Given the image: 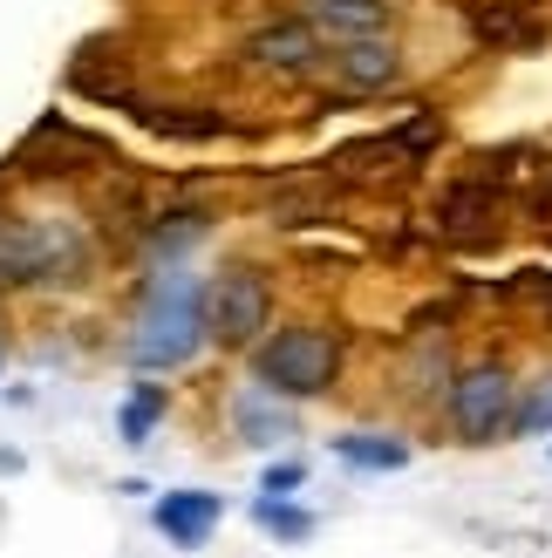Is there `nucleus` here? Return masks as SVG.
<instances>
[{
    "label": "nucleus",
    "instance_id": "nucleus-1",
    "mask_svg": "<svg viewBox=\"0 0 552 558\" xmlns=\"http://www.w3.org/2000/svg\"><path fill=\"white\" fill-rule=\"evenodd\" d=\"M212 348L205 333V279L191 266H157L136 279V314H130V341L123 361L136 375H157V368H191Z\"/></svg>",
    "mask_w": 552,
    "mask_h": 558
},
{
    "label": "nucleus",
    "instance_id": "nucleus-2",
    "mask_svg": "<svg viewBox=\"0 0 552 558\" xmlns=\"http://www.w3.org/2000/svg\"><path fill=\"white\" fill-rule=\"evenodd\" d=\"M96 266V232L75 211H0V287H69Z\"/></svg>",
    "mask_w": 552,
    "mask_h": 558
},
{
    "label": "nucleus",
    "instance_id": "nucleus-3",
    "mask_svg": "<svg viewBox=\"0 0 552 558\" xmlns=\"http://www.w3.org/2000/svg\"><path fill=\"white\" fill-rule=\"evenodd\" d=\"M341 361H348V341L335 327L287 320V327H266L253 341V381L280 402H321L341 381Z\"/></svg>",
    "mask_w": 552,
    "mask_h": 558
},
{
    "label": "nucleus",
    "instance_id": "nucleus-4",
    "mask_svg": "<svg viewBox=\"0 0 552 558\" xmlns=\"http://www.w3.org/2000/svg\"><path fill=\"white\" fill-rule=\"evenodd\" d=\"M512 409H518V375L499 354L464 361L451 375V388H444V423H451V442H464V450L505 442L512 436Z\"/></svg>",
    "mask_w": 552,
    "mask_h": 558
},
{
    "label": "nucleus",
    "instance_id": "nucleus-5",
    "mask_svg": "<svg viewBox=\"0 0 552 558\" xmlns=\"http://www.w3.org/2000/svg\"><path fill=\"white\" fill-rule=\"evenodd\" d=\"M273 327V279L260 266H226L205 279V333L212 348H253Z\"/></svg>",
    "mask_w": 552,
    "mask_h": 558
},
{
    "label": "nucleus",
    "instance_id": "nucleus-6",
    "mask_svg": "<svg viewBox=\"0 0 552 558\" xmlns=\"http://www.w3.org/2000/svg\"><path fill=\"white\" fill-rule=\"evenodd\" d=\"M430 218H436V239L457 245V253H491L505 239V191H499V178L464 171L457 184H444Z\"/></svg>",
    "mask_w": 552,
    "mask_h": 558
},
{
    "label": "nucleus",
    "instance_id": "nucleus-7",
    "mask_svg": "<svg viewBox=\"0 0 552 558\" xmlns=\"http://www.w3.org/2000/svg\"><path fill=\"white\" fill-rule=\"evenodd\" d=\"M245 62L266 69V75H287V82H308L327 62V41L300 14H280V21H266V27L245 35Z\"/></svg>",
    "mask_w": 552,
    "mask_h": 558
},
{
    "label": "nucleus",
    "instance_id": "nucleus-8",
    "mask_svg": "<svg viewBox=\"0 0 552 558\" xmlns=\"http://www.w3.org/2000/svg\"><path fill=\"white\" fill-rule=\"evenodd\" d=\"M327 75H335L341 96H382L403 82V48L389 35H369V41H335L327 48Z\"/></svg>",
    "mask_w": 552,
    "mask_h": 558
},
{
    "label": "nucleus",
    "instance_id": "nucleus-9",
    "mask_svg": "<svg viewBox=\"0 0 552 558\" xmlns=\"http://www.w3.org/2000/svg\"><path fill=\"white\" fill-rule=\"evenodd\" d=\"M403 14V0H300V21L335 48V41H369V35H389Z\"/></svg>",
    "mask_w": 552,
    "mask_h": 558
},
{
    "label": "nucleus",
    "instance_id": "nucleus-10",
    "mask_svg": "<svg viewBox=\"0 0 552 558\" xmlns=\"http://www.w3.org/2000/svg\"><path fill=\"white\" fill-rule=\"evenodd\" d=\"M151 524L171 545L205 551L218 538V524H226V497H218V490H164L157 505H151Z\"/></svg>",
    "mask_w": 552,
    "mask_h": 558
},
{
    "label": "nucleus",
    "instance_id": "nucleus-11",
    "mask_svg": "<svg viewBox=\"0 0 552 558\" xmlns=\"http://www.w3.org/2000/svg\"><path fill=\"white\" fill-rule=\"evenodd\" d=\"M123 102V117H136L151 136H164V144H212V136H226L232 123L218 117V109H205V102H144V96H117Z\"/></svg>",
    "mask_w": 552,
    "mask_h": 558
},
{
    "label": "nucleus",
    "instance_id": "nucleus-12",
    "mask_svg": "<svg viewBox=\"0 0 552 558\" xmlns=\"http://www.w3.org/2000/svg\"><path fill=\"white\" fill-rule=\"evenodd\" d=\"M471 35L484 48H539L545 21L532 0H471Z\"/></svg>",
    "mask_w": 552,
    "mask_h": 558
},
{
    "label": "nucleus",
    "instance_id": "nucleus-13",
    "mask_svg": "<svg viewBox=\"0 0 552 558\" xmlns=\"http://www.w3.org/2000/svg\"><path fill=\"white\" fill-rule=\"evenodd\" d=\"M232 429H239V442H253V450H273V442L293 436V402L266 396L253 381V388H239V402H232Z\"/></svg>",
    "mask_w": 552,
    "mask_h": 558
},
{
    "label": "nucleus",
    "instance_id": "nucleus-14",
    "mask_svg": "<svg viewBox=\"0 0 552 558\" xmlns=\"http://www.w3.org/2000/svg\"><path fill=\"white\" fill-rule=\"evenodd\" d=\"M327 450H335L348 470H409V457H417L403 436H382V429H341Z\"/></svg>",
    "mask_w": 552,
    "mask_h": 558
},
{
    "label": "nucleus",
    "instance_id": "nucleus-15",
    "mask_svg": "<svg viewBox=\"0 0 552 558\" xmlns=\"http://www.w3.org/2000/svg\"><path fill=\"white\" fill-rule=\"evenodd\" d=\"M164 409H171V396H164L157 381H130V396H123V409H117L123 442H151L157 423H164Z\"/></svg>",
    "mask_w": 552,
    "mask_h": 558
},
{
    "label": "nucleus",
    "instance_id": "nucleus-16",
    "mask_svg": "<svg viewBox=\"0 0 552 558\" xmlns=\"http://www.w3.org/2000/svg\"><path fill=\"white\" fill-rule=\"evenodd\" d=\"M253 524H260L266 538H280V545L314 538V511L293 505V497H260V505H253Z\"/></svg>",
    "mask_w": 552,
    "mask_h": 558
},
{
    "label": "nucleus",
    "instance_id": "nucleus-17",
    "mask_svg": "<svg viewBox=\"0 0 552 558\" xmlns=\"http://www.w3.org/2000/svg\"><path fill=\"white\" fill-rule=\"evenodd\" d=\"M512 436H552V368L518 381V409H512Z\"/></svg>",
    "mask_w": 552,
    "mask_h": 558
},
{
    "label": "nucleus",
    "instance_id": "nucleus-18",
    "mask_svg": "<svg viewBox=\"0 0 552 558\" xmlns=\"http://www.w3.org/2000/svg\"><path fill=\"white\" fill-rule=\"evenodd\" d=\"M300 484H308V463H300V457H280V463H266L260 497H293Z\"/></svg>",
    "mask_w": 552,
    "mask_h": 558
},
{
    "label": "nucleus",
    "instance_id": "nucleus-19",
    "mask_svg": "<svg viewBox=\"0 0 552 558\" xmlns=\"http://www.w3.org/2000/svg\"><path fill=\"white\" fill-rule=\"evenodd\" d=\"M526 211L539 218V232H552V184H539V198H526Z\"/></svg>",
    "mask_w": 552,
    "mask_h": 558
},
{
    "label": "nucleus",
    "instance_id": "nucleus-20",
    "mask_svg": "<svg viewBox=\"0 0 552 558\" xmlns=\"http://www.w3.org/2000/svg\"><path fill=\"white\" fill-rule=\"evenodd\" d=\"M0 368H8V341H0Z\"/></svg>",
    "mask_w": 552,
    "mask_h": 558
}]
</instances>
